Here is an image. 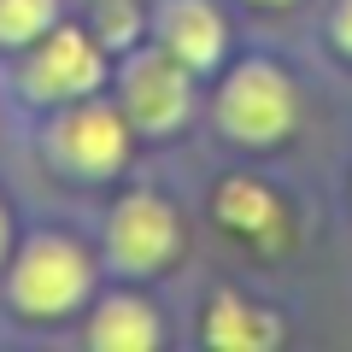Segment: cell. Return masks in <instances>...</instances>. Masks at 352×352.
I'll list each match as a JSON object with an SVG mask.
<instances>
[{
  "mask_svg": "<svg viewBox=\"0 0 352 352\" xmlns=\"http://www.w3.org/2000/svg\"><path fill=\"white\" fill-rule=\"evenodd\" d=\"M82 288H88L82 252H76L71 241H53V235L24 252V264H18V276H12L18 305H24V311H41V317L71 311V305L82 300Z\"/></svg>",
  "mask_w": 352,
  "mask_h": 352,
  "instance_id": "1",
  "label": "cell"
},
{
  "mask_svg": "<svg viewBox=\"0 0 352 352\" xmlns=\"http://www.w3.org/2000/svg\"><path fill=\"white\" fill-rule=\"evenodd\" d=\"M223 124L241 141H276L294 124V88L282 71L270 65H247V71L229 76L223 88Z\"/></svg>",
  "mask_w": 352,
  "mask_h": 352,
  "instance_id": "2",
  "label": "cell"
},
{
  "mask_svg": "<svg viewBox=\"0 0 352 352\" xmlns=\"http://www.w3.org/2000/svg\"><path fill=\"white\" fill-rule=\"evenodd\" d=\"M176 247V217L164 200H153V194H135V200L118 206L112 217V252L124 270H159L164 258H170Z\"/></svg>",
  "mask_w": 352,
  "mask_h": 352,
  "instance_id": "3",
  "label": "cell"
},
{
  "mask_svg": "<svg viewBox=\"0 0 352 352\" xmlns=\"http://www.w3.org/2000/svg\"><path fill=\"white\" fill-rule=\"evenodd\" d=\"M182 65V59H176ZM170 59H159V53H147V59L129 65L124 76V106L129 118H135L141 129H170L182 124V112H188V76L176 71Z\"/></svg>",
  "mask_w": 352,
  "mask_h": 352,
  "instance_id": "4",
  "label": "cell"
},
{
  "mask_svg": "<svg viewBox=\"0 0 352 352\" xmlns=\"http://www.w3.org/2000/svg\"><path fill=\"white\" fill-rule=\"evenodd\" d=\"M30 94H82V88L100 82V53L94 41L76 36V30H53L47 47L30 59Z\"/></svg>",
  "mask_w": 352,
  "mask_h": 352,
  "instance_id": "5",
  "label": "cell"
},
{
  "mask_svg": "<svg viewBox=\"0 0 352 352\" xmlns=\"http://www.w3.org/2000/svg\"><path fill=\"white\" fill-rule=\"evenodd\" d=\"M124 118L106 112V106H82V112H71L59 124V153L76 164V170H118V159H124Z\"/></svg>",
  "mask_w": 352,
  "mask_h": 352,
  "instance_id": "6",
  "label": "cell"
},
{
  "mask_svg": "<svg viewBox=\"0 0 352 352\" xmlns=\"http://www.w3.org/2000/svg\"><path fill=\"white\" fill-rule=\"evenodd\" d=\"M159 30H164V47L182 65H194V71L223 53V18H217L206 0H170L159 12Z\"/></svg>",
  "mask_w": 352,
  "mask_h": 352,
  "instance_id": "7",
  "label": "cell"
},
{
  "mask_svg": "<svg viewBox=\"0 0 352 352\" xmlns=\"http://www.w3.org/2000/svg\"><path fill=\"white\" fill-rule=\"evenodd\" d=\"M159 340V323L141 300H112L100 317H94V346L106 352H147Z\"/></svg>",
  "mask_w": 352,
  "mask_h": 352,
  "instance_id": "8",
  "label": "cell"
},
{
  "mask_svg": "<svg viewBox=\"0 0 352 352\" xmlns=\"http://www.w3.org/2000/svg\"><path fill=\"white\" fill-rule=\"evenodd\" d=\"M206 340H212V346H223V352L264 346V340H276V317H258L252 305H241V300H212Z\"/></svg>",
  "mask_w": 352,
  "mask_h": 352,
  "instance_id": "9",
  "label": "cell"
},
{
  "mask_svg": "<svg viewBox=\"0 0 352 352\" xmlns=\"http://www.w3.org/2000/svg\"><path fill=\"white\" fill-rule=\"evenodd\" d=\"M217 217H223L229 229L264 235V229L276 223V194L258 188V182H247V176H235V182H223V188H217Z\"/></svg>",
  "mask_w": 352,
  "mask_h": 352,
  "instance_id": "10",
  "label": "cell"
},
{
  "mask_svg": "<svg viewBox=\"0 0 352 352\" xmlns=\"http://www.w3.org/2000/svg\"><path fill=\"white\" fill-rule=\"evenodd\" d=\"M59 0H0V41H30L53 24Z\"/></svg>",
  "mask_w": 352,
  "mask_h": 352,
  "instance_id": "11",
  "label": "cell"
},
{
  "mask_svg": "<svg viewBox=\"0 0 352 352\" xmlns=\"http://www.w3.org/2000/svg\"><path fill=\"white\" fill-rule=\"evenodd\" d=\"M124 36H135V6L106 0V41H124Z\"/></svg>",
  "mask_w": 352,
  "mask_h": 352,
  "instance_id": "12",
  "label": "cell"
},
{
  "mask_svg": "<svg viewBox=\"0 0 352 352\" xmlns=\"http://www.w3.org/2000/svg\"><path fill=\"white\" fill-rule=\"evenodd\" d=\"M335 36H340V47L352 53V0H340V12H335Z\"/></svg>",
  "mask_w": 352,
  "mask_h": 352,
  "instance_id": "13",
  "label": "cell"
},
{
  "mask_svg": "<svg viewBox=\"0 0 352 352\" xmlns=\"http://www.w3.org/2000/svg\"><path fill=\"white\" fill-rule=\"evenodd\" d=\"M0 247H6V217H0Z\"/></svg>",
  "mask_w": 352,
  "mask_h": 352,
  "instance_id": "14",
  "label": "cell"
}]
</instances>
